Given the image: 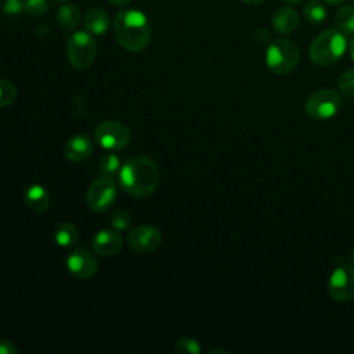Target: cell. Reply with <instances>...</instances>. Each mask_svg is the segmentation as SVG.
<instances>
[{"label": "cell", "mask_w": 354, "mask_h": 354, "mask_svg": "<svg viewBox=\"0 0 354 354\" xmlns=\"http://www.w3.org/2000/svg\"><path fill=\"white\" fill-rule=\"evenodd\" d=\"M119 185L134 198H147L155 192L159 184V169L155 160L147 155L130 158L120 167Z\"/></svg>", "instance_id": "6da1fadb"}, {"label": "cell", "mask_w": 354, "mask_h": 354, "mask_svg": "<svg viewBox=\"0 0 354 354\" xmlns=\"http://www.w3.org/2000/svg\"><path fill=\"white\" fill-rule=\"evenodd\" d=\"M113 29L118 43L130 53L144 51L151 41V25L138 10H122L116 14Z\"/></svg>", "instance_id": "7a4b0ae2"}, {"label": "cell", "mask_w": 354, "mask_h": 354, "mask_svg": "<svg viewBox=\"0 0 354 354\" xmlns=\"http://www.w3.org/2000/svg\"><path fill=\"white\" fill-rule=\"evenodd\" d=\"M347 48L344 33L339 29H326L321 32L310 44V59L318 66H330L336 64Z\"/></svg>", "instance_id": "3957f363"}, {"label": "cell", "mask_w": 354, "mask_h": 354, "mask_svg": "<svg viewBox=\"0 0 354 354\" xmlns=\"http://www.w3.org/2000/svg\"><path fill=\"white\" fill-rule=\"evenodd\" d=\"M297 46L283 37L272 40L266 50V65L275 75H288L299 64Z\"/></svg>", "instance_id": "277c9868"}, {"label": "cell", "mask_w": 354, "mask_h": 354, "mask_svg": "<svg viewBox=\"0 0 354 354\" xmlns=\"http://www.w3.org/2000/svg\"><path fill=\"white\" fill-rule=\"evenodd\" d=\"M68 61L76 69H87L95 59L97 55V43L93 39L90 32L79 30L75 32L66 47Z\"/></svg>", "instance_id": "5b68a950"}, {"label": "cell", "mask_w": 354, "mask_h": 354, "mask_svg": "<svg viewBox=\"0 0 354 354\" xmlns=\"http://www.w3.org/2000/svg\"><path fill=\"white\" fill-rule=\"evenodd\" d=\"M342 106V97L330 88H319L310 94L304 104L307 116L315 120H326L337 113Z\"/></svg>", "instance_id": "8992f818"}, {"label": "cell", "mask_w": 354, "mask_h": 354, "mask_svg": "<svg viewBox=\"0 0 354 354\" xmlns=\"http://www.w3.org/2000/svg\"><path fill=\"white\" fill-rule=\"evenodd\" d=\"M130 129L119 120H104L94 130L95 142L106 151L123 149L130 141Z\"/></svg>", "instance_id": "52a82bcc"}, {"label": "cell", "mask_w": 354, "mask_h": 354, "mask_svg": "<svg viewBox=\"0 0 354 354\" xmlns=\"http://www.w3.org/2000/svg\"><path fill=\"white\" fill-rule=\"evenodd\" d=\"M118 195V187L112 177L101 176L95 178L87 188L86 202L94 212H105L112 206Z\"/></svg>", "instance_id": "ba28073f"}, {"label": "cell", "mask_w": 354, "mask_h": 354, "mask_svg": "<svg viewBox=\"0 0 354 354\" xmlns=\"http://www.w3.org/2000/svg\"><path fill=\"white\" fill-rule=\"evenodd\" d=\"M328 290L336 301H350L354 299V267L351 264L337 266L328 282Z\"/></svg>", "instance_id": "9c48e42d"}, {"label": "cell", "mask_w": 354, "mask_h": 354, "mask_svg": "<svg viewBox=\"0 0 354 354\" xmlns=\"http://www.w3.org/2000/svg\"><path fill=\"white\" fill-rule=\"evenodd\" d=\"M127 243L137 253H151L160 246L162 234L156 227L144 224L129 232Z\"/></svg>", "instance_id": "30bf717a"}, {"label": "cell", "mask_w": 354, "mask_h": 354, "mask_svg": "<svg viewBox=\"0 0 354 354\" xmlns=\"http://www.w3.org/2000/svg\"><path fill=\"white\" fill-rule=\"evenodd\" d=\"M66 268L79 279H88L97 272V259L87 248H75L66 257Z\"/></svg>", "instance_id": "8fae6325"}, {"label": "cell", "mask_w": 354, "mask_h": 354, "mask_svg": "<svg viewBox=\"0 0 354 354\" xmlns=\"http://www.w3.org/2000/svg\"><path fill=\"white\" fill-rule=\"evenodd\" d=\"M123 239L116 230H100L91 238V248L100 256H113L120 252Z\"/></svg>", "instance_id": "7c38bea8"}, {"label": "cell", "mask_w": 354, "mask_h": 354, "mask_svg": "<svg viewBox=\"0 0 354 354\" xmlns=\"http://www.w3.org/2000/svg\"><path fill=\"white\" fill-rule=\"evenodd\" d=\"M93 152V141L86 134H76L71 137L64 145V155L73 163L86 160Z\"/></svg>", "instance_id": "4fadbf2b"}, {"label": "cell", "mask_w": 354, "mask_h": 354, "mask_svg": "<svg viewBox=\"0 0 354 354\" xmlns=\"http://www.w3.org/2000/svg\"><path fill=\"white\" fill-rule=\"evenodd\" d=\"M299 25V15L297 12L289 7L282 6L275 10L272 15V28L279 35H289L296 30Z\"/></svg>", "instance_id": "5bb4252c"}, {"label": "cell", "mask_w": 354, "mask_h": 354, "mask_svg": "<svg viewBox=\"0 0 354 354\" xmlns=\"http://www.w3.org/2000/svg\"><path fill=\"white\" fill-rule=\"evenodd\" d=\"M24 201L25 205L36 213H44L50 206V195L46 191V188L39 184L29 185L25 189Z\"/></svg>", "instance_id": "9a60e30c"}, {"label": "cell", "mask_w": 354, "mask_h": 354, "mask_svg": "<svg viewBox=\"0 0 354 354\" xmlns=\"http://www.w3.org/2000/svg\"><path fill=\"white\" fill-rule=\"evenodd\" d=\"M84 28L91 35H104L109 28V17L102 8H90L84 15Z\"/></svg>", "instance_id": "2e32d148"}, {"label": "cell", "mask_w": 354, "mask_h": 354, "mask_svg": "<svg viewBox=\"0 0 354 354\" xmlns=\"http://www.w3.org/2000/svg\"><path fill=\"white\" fill-rule=\"evenodd\" d=\"M77 238H79L77 228L69 221L61 223L54 232V241L61 248L73 246L77 242Z\"/></svg>", "instance_id": "e0dca14e"}, {"label": "cell", "mask_w": 354, "mask_h": 354, "mask_svg": "<svg viewBox=\"0 0 354 354\" xmlns=\"http://www.w3.org/2000/svg\"><path fill=\"white\" fill-rule=\"evenodd\" d=\"M57 19L65 29H75L80 22V11L75 4H64L57 11Z\"/></svg>", "instance_id": "ac0fdd59"}, {"label": "cell", "mask_w": 354, "mask_h": 354, "mask_svg": "<svg viewBox=\"0 0 354 354\" xmlns=\"http://www.w3.org/2000/svg\"><path fill=\"white\" fill-rule=\"evenodd\" d=\"M303 15L307 22L318 25L326 18V7L319 0H308L303 7Z\"/></svg>", "instance_id": "d6986e66"}, {"label": "cell", "mask_w": 354, "mask_h": 354, "mask_svg": "<svg viewBox=\"0 0 354 354\" xmlns=\"http://www.w3.org/2000/svg\"><path fill=\"white\" fill-rule=\"evenodd\" d=\"M335 22L337 29L344 35L354 33V7L353 6H343L339 8L335 17Z\"/></svg>", "instance_id": "ffe728a7"}, {"label": "cell", "mask_w": 354, "mask_h": 354, "mask_svg": "<svg viewBox=\"0 0 354 354\" xmlns=\"http://www.w3.org/2000/svg\"><path fill=\"white\" fill-rule=\"evenodd\" d=\"M98 167H100V171L102 173V176H108V177H115L119 174L120 171V160L119 158L111 152L108 153H104L101 158H100V162H98Z\"/></svg>", "instance_id": "44dd1931"}, {"label": "cell", "mask_w": 354, "mask_h": 354, "mask_svg": "<svg viewBox=\"0 0 354 354\" xmlns=\"http://www.w3.org/2000/svg\"><path fill=\"white\" fill-rule=\"evenodd\" d=\"M18 95L17 87L6 79H0V108L11 105Z\"/></svg>", "instance_id": "7402d4cb"}, {"label": "cell", "mask_w": 354, "mask_h": 354, "mask_svg": "<svg viewBox=\"0 0 354 354\" xmlns=\"http://www.w3.org/2000/svg\"><path fill=\"white\" fill-rule=\"evenodd\" d=\"M174 351L178 354H199L202 351V348L196 339L183 336L176 342Z\"/></svg>", "instance_id": "603a6c76"}, {"label": "cell", "mask_w": 354, "mask_h": 354, "mask_svg": "<svg viewBox=\"0 0 354 354\" xmlns=\"http://www.w3.org/2000/svg\"><path fill=\"white\" fill-rule=\"evenodd\" d=\"M109 223L113 230H126L131 223V216L124 209H116L109 216Z\"/></svg>", "instance_id": "cb8c5ba5"}, {"label": "cell", "mask_w": 354, "mask_h": 354, "mask_svg": "<svg viewBox=\"0 0 354 354\" xmlns=\"http://www.w3.org/2000/svg\"><path fill=\"white\" fill-rule=\"evenodd\" d=\"M337 87L344 95L354 97V69H348L339 76Z\"/></svg>", "instance_id": "d4e9b609"}, {"label": "cell", "mask_w": 354, "mask_h": 354, "mask_svg": "<svg viewBox=\"0 0 354 354\" xmlns=\"http://www.w3.org/2000/svg\"><path fill=\"white\" fill-rule=\"evenodd\" d=\"M25 10L32 17H40L47 10V0H25Z\"/></svg>", "instance_id": "484cf974"}, {"label": "cell", "mask_w": 354, "mask_h": 354, "mask_svg": "<svg viewBox=\"0 0 354 354\" xmlns=\"http://www.w3.org/2000/svg\"><path fill=\"white\" fill-rule=\"evenodd\" d=\"M25 8V1L22 0H6L3 4V11L8 15H19Z\"/></svg>", "instance_id": "4316f807"}, {"label": "cell", "mask_w": 354, "mask_h": 354, "mask_svg": "<svg viewBox=\"0 0 354 354\" xmlns=\"http://www.w3.org/2000/svg\"><path fill=\"white\" fill-rule=\"evenodd\" d=\"M18 348L14 343L0 339V354H17Z\"/></svg>", "instance_id": "83f0119b"}, {"label": "cell", "mask_w": 354, "mask_h": 354, "mask_svg": "<svg viewBox=\"0 0 354 354\" xmlns=\"http://www.w3.org/2000/svg\"><path fill=\"white\" fill-rule=\"evenodd\" d=\"M111 4H113V6H126V4H129L131 0H108Z\"/></svg>", "instance_id": "f1b7e54d"}, {"label": "cell", "mask_w": 354, "mask_h": 354, "mask_svg": "<svg viewBox=\"0 0 354 354\" xmlns=\"http://www.w3.org/2000/svg\"><path fill=\"white\" fill-rule=\"evenodd\" d=\"M243 3H246V4H249V6H257V4H261L263 1H266V0H242Z\"/></svg>", "instance_id": "f546056e"}, {"label": "cell", "mask_w": 354, "mask_h": 354, "mask_svg": "<svg viewBox=\"0 0 354 354\" xmlns=\"http://www.w3.org/2000/svg\"><path fill=\"white\" fill-rule=\"evenodd\" d=\"M328 4H330V6H340L344 0H325Z\"/></svg>", "instance_id": "4dcf8cb0"}, {"label": "cell", "mask_w": 354, "mask_h": 354, "mask_svg": "<svg viewBox=\"0 0 354 354\" xmlns=\"http://www.w3.org/2000/svg\"><path fill=\"white\" fill-rule=\"evenodd\" d=\"M348 50H350V55H351V58H353V61H354V39L350 41Z\"/></svg>", "instance_id": "1f68e13d"}, {"label": "cell", "mask_w": 354, "mask_h": 354, "mask_svg": "<svg viewBox=\"0 0 354 354\" xmlns=\"http://www.w3.org/2000/svg\"><path fill=\"white\" fill-rule=\"evenodd\" d=\"M282 1H285V3H288V4H299V3H301L303 0H282Z\"/></svg>", "instance_id": "d6a6232c"}, {"label": "cell", "mask_w": 354, "mask_h": 354, "mask_svg": "<svg viewBox=\"0 0 354 354\" xmlns=\"http://www.w3.org/2000/svg\"><path fill=\"white\" fill-rule=\"evenodd\" d=\"M209 353H227V350H220V348H216V350H210Z\"/></svg>", "instance_id": "836d02e7"}, {"label": "cell", "mask_w": 354, "mask_h": 354, "mask_svg": "<svg viewBox=\"0 0 354 354\" xmlns=\"http://www.w3.org/2000/svg\"><path fill=\"white\" fill-rule=\"evenodd\" d=\"M351 259H353V261H354V249H353V252H351Z\"/></svg>", "instance_id": "e575fe53"}, {"label": "cell", "mask_w": 354, "mask_h": 354, "mask_svg": "<svg viewBox=\"0 0 354 354\" xmlns=\"http://www.w3.org/2000/svg\"><path fill=\"white\" fill-rule=\"evenodd\" d=\"M58 1H66V0H58Z\"/></svg>", "instance_id": "d590c367"}]
</instances>
